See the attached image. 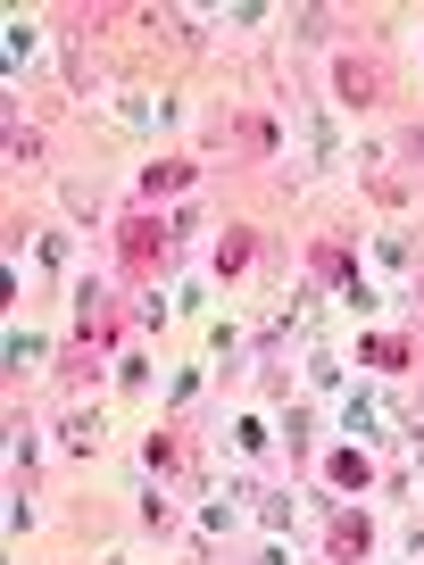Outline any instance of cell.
Masks as SVG:
<instances>
[{"label":"cell","mask_w":424,"mask_h":565,"mask_svg":"<svg viewBox=\"0 0 424 565\" xmlns=\"http://www.w3.org/2000/svg\"><path fill=\"white\" fill-rule=\"evenodd\" d=\"M117 258H125V275H159V266L176 258V233H167L159 216H125L117 225Z\"/></svg>","instance_id":"obj_1"},{"label":"cell","mask_w":424,"mask_h":565,"mask_svg":"<svg viewBox=\"0 0 424 565\" xmlns=\"http://www.w3.org/2000/svg\"><path fill=\"white\" fill-rule=\"evenodd\" d=\"M374 548V515H358V508H341L333 524H325V557L333 565H350V557H367Z\"/></svg>","instance_id":"obj_2"},{"label":"cell","mask_w":424,"mask_h":565,"mask_svg":"<svg viewBox=\"0 0 424 565\" xmlns=\"http://www.w3.org/2000/svg\"><path fill=\"white\" fill-rule=\"evenodd\" d=\"M192 175H200L192 159H159V167H141V200H183V192H192Z\"/></svg>","instance_id":"obj_3"},{"label":"cell","mask_w":424,"mask_h":565,"mask_svg":"<svg viewBox=\"0 0 424 565\" xmlns=\"http://www.w3.org/2000/svg\"><path fill=\"white\" fill-rule=\"evenodd\" d=\"M75 324H84V350H108V341H117V308H108L100 282L84 291V317H75Z\"/></svg>","instance_id":"obj_4"},{"label":"cell","mask_w":424,"mask_h":565,"mask_svg":"<svg viewBox=\"0 0 424 565\" xmlns=\"http://www.w3.org/2000/svg\"><path fill=\"white\" fill-rule=\"evenodd\" d=\"M341 100H383V67H374V58H341Z\"/></svg>","instance_id":"obj_5"},{"label":"cell","mask_w":424,"mask_h":565,"mask_svg":"<svg viewBox=\"0 0 424 565\" xmlns=\"http://www.w3.org/2000/svg\"><path fill=\"white\" fill-rule=\"evenodd\" d=\"M325 475H333L341 491H367V482H374V458H367V449H333V458H325Z\"/></svg>","instance_id":"obj_6"},{"label":"cell","mask_w":424,"mask_h":565,"mask_svg":"<svg viewBox=\"0 0 424 565\" xmlns=\"http://www.w3.org/2000/svg\"><path fill=\"white\" fill-rule=\"evenodd\" d=\"M407 358H416V341H400V333H374L367 341V366H383V374H400Z\"/></svg>","instance_id":"obj_7"},{"label":"cell","mask_w":424,"mask_h":565,"mask_svg":"<svg viewBox=\"0 0 424 565\" xmlns=\"http://www.w3.org/2000/svg\"><path fill=\"white\" fill-rule=\"evenodd\" d=\"M225 141H233V150H250V159H258V150H266V141H275V134H266V117H233V125H225Z\"/></svg>","instance_id":"obj_8"},{"label":"cell","mask_w":424,"mask_h":565,"mask_svg":"<svg viewBox=\"0 0 424 565\" xmlns=\"http://www.w3.org/2000/svg\"><path fill=\"white\" fill-rule=\"evenodd\" d=\"M250 258H258V233H225V249H216V266H225V275H242Z\"/></svg>","instance_id":"obj_9"},{"label":"cell","mask_w":424,"mask_h":565,"mask_svg":"<svg viewBox=\"0 0 424 565\" xmlns=\"http://www.w3.org/2000/svg\"><path fill=\"white\" fill-rule=\"evenodd\" d=\"M67 449H100V424H92V416H67Z\"/></svg>","instance_id":"obj_10"},{"label":"cell","mask_w":424,"mask_h":565,"mask_svg":"<svg viewBox=\"0 0 424 565\" xmlns=\"http://www.w3.org/2000/svg\"><path fill=\"white\" fill-rule=\"evenodd\" d=\"M150 466H159V475H167V466H183V441H176V433H159V441H150Z\"/></svg>","instance_id":"obj_11"}]
</instances>
